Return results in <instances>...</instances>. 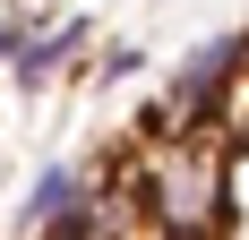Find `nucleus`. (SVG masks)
I'll use <instances>...</instances> for the list:
<instances>
[{
    "instance_id": "2",
    "label": "nucleus",
    "mask_w": 249,
    "mask_h": 240,
    "mask_svg": "<svg viewBox=\"0 0 249 240\" xmlns=\"http://www.w3.org/2000/svg\"><path fill=\"white\" fill-rule=\"evenodd\" d=\"M241 69H249V34H215V43H198L189 60H180V77H172L163 129H215V112H224V95H232Z\"/></svg>"
},
{
    "instance_id": "1",
    "label": "nucleus",
    "mask_w": 249,
    "mask_h": 240,
    "mask_svg": "<svg viewBox=\"0 0 249 240\" xmlns=\"http://www.w3.org/2000/svg\"><path fill=\"white\" fill-rule=\"evenodd\" d=\"M138 215L155 240H224L232 232V146L215 129H155L138 146Z\"/></svg>"
},
{
    "instance_id": "3",
    "label": "nucleus",
    "mask_w": 249,
    "mask_h": 240,
    "mask_svg": "<svg viewBox=\"0 0 249 240\" xmlns=\"http://www.w3.org/2000/svg\"><path fill=\"white\" fill-rule=\"evenodd\" d=\"M86 197H95V189H86V171H69V163H52L43 180H35V197H26V223L43 232V223H60L69 206H86Z\"/></svg>"
},
{
    "instance_id": "5",
    "label": "nucleus",
    "mask_w": 249,
    "mask_h": 240,
    "mask_svg": "<svg viewBox=\"0 0 249 240\" xmlns=\"http://www.w3.org/2000/svg\"><path fill=\"white\" fill-rule=\"evenodd\" d=\"M18 51H26V26H18V17H0V60H18Z\"/></svg>"
},
{
    "instance_id": "4",
    "label": "nucleus",
    "mask_w": 249,
    "mask_h": 240,
    "mask_svg": "<svg viewBox=\"0 0 249 240\" xmlns=\"http://www.w3.org/2000/svg\"><path fill=\"white\" fill-rule=\"evenodd\" d=\"M77 43H86L77 26H52V34H26V51L9 60V69H18V86H43V77L60 69V60H77Z\"/></svg>"
}]
</instances>
